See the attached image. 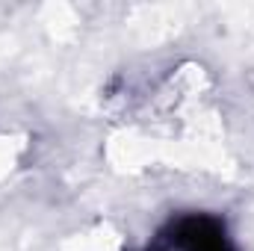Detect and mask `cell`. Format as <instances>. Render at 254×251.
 I'll list each match as a JSON object with an SVG mask.
<instances>
[{"instance_id":"obj_1","label":"cell","mask_w":254,"mask_h":251,"mask_svg":"<svg viewBox=\"0 0 254 251\" xmlns=\"http://www.w3.org/2000/svg\"><path fill=\"white\" fill-rule=\"evenodd\" d=\"M148 251H234L225 225L210 216H184L169 222Z\"/></svg>"}]
</instances>
